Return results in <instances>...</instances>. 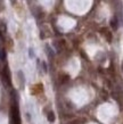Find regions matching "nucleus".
<instances>
[{"instance_id":"423d86ee","label":"nucleus","mask_w":123,"mask_h":124,"mask_svg":"<svg viewBox=\"0 0 123 124\" xmlns=\"http://www.w3.org/2000/svg\"><path fill=\"white\" fill-rule=\"evenodd\" d=\"M6 59V51L5 49L0 48V60H5Z\"/></svg>"},{"instance_id":"f8f14e48","label":"nucleus","mask_w":123,"mask_h":124,"mask_svg":"<svg viewBox=\"0 0 123 124\" xmlns=\"http://www.w3.org/2000/svg\"><path fill=\"white\" fill-rule=\"evenodd\" d=\"M11 1H13V2H15V0H11Z\"/></svg>"},{"instance_id":"0eeeda50","label":"nucleus","mask_w":123,"mask_h":124,"mask_svg":"<svg viewBox=\"0 0 123 124\" xmlns=\"http://www.w3.org/2000/svg\"><path fill=\"white\" fill-rule=\"evenodd\" d=\"M0 29L2 32H6L7 31V27H6V24H5L4 21H0Z\"/></svg>"},{"instance_id":"f03ea898","label":"nucleus","mask_w":123,"mask_h":124,"mask_svg":"<svg viewBox=\"0 0 123 124\" xmlns=\"http://www.w3.org/2000/svg\"><path fill=\"white\" fill-rule=\"evenodd\" d=\"M109 24H111V27H112L114 31L117 30V27H119V21H117V18H116V17H113V18L111 19Z\"/></svg>"},{"instance_id":"f257e3e1","label":"nucleus","mask_w":123,"mask_h":124,"mask_svg":"<svg viewBox=\"0 0 123 124\" xmlns=\"http://www.w3.org/2000/svg\"><path fill=\"white\" fill-rule=\"evenodd\" d=\"M11 121L13 124H21V115H19V109L17 106V101H14L11 106Z\"/></svg>"},{"instance_id":"1a4fd4ad","label":"nucleus","mask_w":123,"mask_h":124,"mask_svg":"<svg viewBox=\"0 0 123 124\" xmlns=\"http://www.w3.org/2000/svg\"><path fill=\"white\" fill-rule=\"evenodd\" d=\"M68 80H70L68 75H64L63 78H60V82H62V83H65V82H67Z\"/></svg>"},{"instance_id":"9b49d317","label":"nucleus","mask_w":123,"mask_h":124,"mask_svg":"<svg viewBox=\"0 0 123 124\" xmlns=\"http://www.w3.org/2000/svg\"><path fill=\"white\" fill-rule=\"evenodd\" d=\"M122 72H123V63H122Z\"/></svg>"},{"instance_id":"20e7f679","label":"nucleus","mask_w":123,"mask_h":124,"mask_svg":"<svg viewBox=\"0 0 123 124\" xmlns=\"http://www.w3.org/2000/svg\"><path fill=\"white\" fill-rule=\"evenodd\" d=\"M47 118H48V121L50 122V123H52L54 121L56 120V115H55V113H54V112H49L48 115H47Z\"/></svg>"},{"instance_id":"9d476101","label":"nucleus","mask_w":123,"mask_h":124,"mask_svg":"<svg viewBox=\"0 0 123 124\" xmlns=\"http://www.w3.org/2000/svg\"><path fill=\"white\" fill-rule=\"evenodd\" d=\"M29 55H30L31 58H33V57H34V53H33V49H32V48L29 49Z\"/></svg>"},{"instance_id":"39448f33","label":"nucleus","mask_w":123,"mask_h":124,"mask_svg":"<svg viewBox=\"0 0 123 124\" xmlns=\"http://www.w3.org/2000/svg\"><path fill=\"white\" fill-rule=\"evenodd\" d=\"M103 33H104L105 35H106V39H107V41H108V42H111V41H112V34L109 33L108 31L103 30Z\"/></svg>"},{"instance_id":"6e6552de","label":"nucleus","mask_w":123,"mask_h":124,"mask_svg":"<svg viewBox=\"0 0 123 124\" xmlns=\"http://www.w3.org/2000/svg\"><path fill=\"white\" fill-rule=\"evenodd\" d=\"M41 67H42V70H43V72H45V73H47V72H48V68H47V63H46V62H42V63H41Z\"/></svg>"},{"instance_id":"7ed1b4c3","label":"nucleus","mask_w":123,"mask_h":124,"mask_svg":"<svg viewBox=\"0 0 123 124\" xmlns=\"http://www.w3.org/2000/svg\"><path fill=\"white\" fill-rule=\"evenodd\" d=\"M46 53H47V55H48L50 58H54V56H55L54 50H52V48L49 45H46Z\"/></svg>"}]
</instances>
